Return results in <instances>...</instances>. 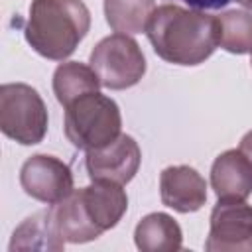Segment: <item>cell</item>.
I'll return each mask as SVG.
<instances>
[{
	"instance_id": "cell-11",
	"label": "cell",
	"mask_w": 252,
	"mask_h": 252,
	"mask_svg": "<svg viewBox=\"0 0 252 252\" xmlns=\"http://www.w3.org/2000/svg\"><path fill=\"white\" fill-rule=\"evenodd\" d=\"M211 187L219 199L244 201L252 193V161L240 150L219 154L211 167Z\"/></svg>"
},
{
	"instance_id": "cell-17",
	"label": "cell",
	"mask_w": 252,
	"mask_h": 252,
	"mask_svg": "<svg viewBox=\"0 0 252 252\" xmlns=\"http://www.w3.org/2000/svg\"><path fill=\"white\" fill-rule=\"evenodd\" d=\"M219 22V45L234 55L252 51V12L228 10L217 16Z\"/></svg>"
},
{
	"instance_id": "cell-20",
	"label": "cell",
	"mask_w": 252,
	"mask_h": 252,
	"mask_svg": "<svg viewBox=\"0 0 252 252\" xmlns=\"http://www.w3.org/2000/svg\"><path fill=\"white\" fill-rule=\"evenodd\" d=\"M240 6H244V8H248V10H252V0H236Z\"/></svg>"
},
{
	"instance_id": "cell-2",
	"label": "cell",
	"mask_w": 252,
	"mask_h": 252,
	"mask_svg": "<svg viewBox=\"0 0 252 252\" xmlns=\"http://www.w3.org/2000/svg\"><path fill=\"white\" fill-rule=\"evenodd\" d=\"M91 30V12L83 0H32L24 37L45 59L63 61L75 53Z\"/></svg>"
},
{
	"instance_id": "cell-12",
	"label": "cell",
	"mask_w": 252,
	"mask_h": 252,
	"mask_svg": "<svg viewBox=\"0 0 252 252\" xmlns=\"http://www.w3.org/2000/svg\"><path fill=\"white\" fill-rule=\"evenodd\" d=\"M136 248L142 252H175L183 246V232L167 213H150L134 228Z\"/></svg>"
},
{
	"instance_id": "cell-8",
	"label": "cell",
	"mask_w": 252,
	"mask_h": 252,
	"mask_svg": "<svg viewBox=\"0 0 252 252\" xmlns=\"http://www.w3.org/2000/svg\"><path fill=\"white\" fill-rule=\"evenodd\" d=\"M140 146L128 134H120L110 144L89 150L85 156V167L91 181H108L118 185H126L134 179L140 169Z\"/></svg>"
},
{
	"instance_id": "cell-6",
	"label": "cell",
	"mask_w": 252,
	"mask_h": 252,
	"mask_svg": "<svg viewBox=\"0 0 252 252\" xmlns=\"http://www.w3.org/2000/svg\"><path fill=\"white\" fill-rule=\"evenodd\" d=\"M207 252H252V205L238 199H219L211 211Z\"/></svg>"
},
{
	"instance_id": "cell-7",
	"label": "cell",
	"mask_w": 252,
	"mask_h": 252,
	"mask_svg": "<svg viewBox=\"0 0 252 252\" xmlns=\"http://www.w3.org/2000/svg\"><path fill=\"white\" fill-rule=\"evenodd\" d=\"M20 185L26 195L47 205H55L75 191L71 167L49 154H33L24 161Z\"/></svg>"
},
{
	"instance_id": "cell-21",
	"label": "cell",
	"mask_w": 252,
	"mask_h": 252,
	"mask_svg": "<svg viewBox=\"0 0 252 252\" xmlns=\"http://www.w3.org/2000/svg\"><path fill=\"white\" fill-rule=\"evenodd\" d=\"M250 53H252V51H250ZM250 63H252V61H250Z\"/></svg>"
},
{
	"instance_id": "cell-1",
	"label": "cell",
	"mask_w": 252,
	"mask_h": 252,
	"mask_svg": "<svg viewBox=\"0 0 252 252\" xmlns=\"http://www.w3.org/2000/svg\"><path fill=\"white\" fill-rule=\"evenodd\" d=\"M146 35L163 61L195 67L205 63L219 47V22L203 10L163 4L154 10Z\"/></svg>"
},
{
	"instance_id": "cell-19",
	"label": "cell",
	"mask_w": 252,
	"mask_h": 252,
	"mask_svg": "<svg viewBox=\"0 0 252 252\" xmlns=\"http://www.w3.org/2000/svg\"><path fill=\"white\" fill-rule=\"evenodd\" d=\"M238 150H240V152H242V154L252 161V130H250V132H246V134L242 136Z\"/></svg>"
},
{
	"instance_id": "cell-10",
	"label": "cell",
	"mask_w": 252,
	"mask_h": 252,
	"mask_svg": "<svg viewBox=\"0 0 252 252\" xmlns=\"http://www.w3.org/2000/svg\"><path fill=\"white\" fill-rule=\"evenodd\" d=\"M77 193L89 219L100 232L114 228L128 209V195L118 183L93 181L91 185L77 189Z\"/></svg>"
},
{
	"instance_id": "cell-4",
	"label": "cell",
	"mask_w": 252,
	"mask_h": 252,
	"mask_svg": "<svg viewBox=\"0 0 252 252\" xmlns=\"http://www.w3.org/2000/svg\"><path fill=\"white\" fill-rule=\"evenodd\" d=\"M47 106L41 94L26 83L0 87V130L22 146H35L47 134Z\"/></svg>"
},
{
	"instance_id": "cell-14",
	"label": "cell",
	"mask_w": 252,
	"mask_h": 252,
	"mask_svg": "<svg viewBox=\"0 0 252 252\" xmlns=\"http://www.w3.org/2000/svg\"><path fill=\"white\" fill-rule=\"evenodd\" d=\"M49 209H51V217L57 226V232L63 236L65 242L83 244V242L96 240L102 234L89 219L77 189L71 195H67L63 201L51 205Z\"/></svg>"
},
{
	"instance_id": "cell-15",
	"label": "cell",
	"mask_w": 252,
	"mask_h": 252,
	"mask_svg": "<svg viewBox=\"0 0 252 252\" xmlns=\"http://www.w3.org/2000/svg\"><path fill=\"white\" fill-rule=\"evenodd\" d=\"M100 87L102 85L94 69L81 61H65L53 73V94L63 108L83 94L96 93Z\"/></svg>"
},
{
	"instance_id": "cell-3",
	"label": "cell",
	"mask_w": 252,
	"mask_h": 252,
	"mask_svg": "<svg viewBox=\"0 0 252 252\" xmlns=\"http://www.w3.org/2000/svg\"><path fill=\"white\" fill-rule=\"evenodd\" d=\"M63 130L77 150H96L120 136L122 114L114 98L100 91L89 93L65 106Z\"/></svg>"
},
{
	"instance_id": "cell-18",
	"label": "cell",
	"mask_w": 252,
	"mask_h": 252,
	"mask_svg": "<svg viewBox=\"0 0 252 252\" xmlns=\"http://www.w3.org/2000/svg\"><path fill=\"white\" fill-rule=\"evenodd\" d=\"M173 2H183L193 10H203L205 12V10H220L230 0H173Z\"/></svg>"
},
{
	"instance_id": "cell-9",
	"label": "cell",
	"mask_w": 252,
	"mask_h": 252,
	"mask_svg": "<svg viewBox=\"0 0 252 252\" xmlns=\"http://www.w3.org/2000/svg\"><path fill=\"white\" fill-rule=\"evenodd\" d=\"M161 203L177 213H195L207 203V181L189 165H169L159 175Z\"/></svg>"
},
{
	"instance_id": "cell-5",
	"label": "cell",
	"mask_w": 252,
	"mask_h": 252,
	"mask_svg": "<svg viewBox=\"0 0 252 252\" xmlns=\"http://www.w3.org/2000/svg\"><path fill=\"white\" fill-rule=\"evenodd\" d=\"M89 65L110 91H124L142 81L146 75V57L136 39L126 33L102 37L89 55Z\"/></svg>"
},
{
	"instance_id": "cell-16",
	"label": "cell",
	"mask_w": 252,
	"mask_h": 252,
	"mask_svg": "<svg viewBox=\"0 0 252 252\" xmlns=\"http://www.w3.org/2000/svg\"><path fill=\"white\" fill-rule=\"evenodd\" d=\"M156 10V0H104L106 24L116 33H142Z\"/></svg>"
},
{
	"instance_id": "cell-13",
	"label": "cell",
	"mask_w": 252,
	"mask_h": 252,
	"mask_svg": "<svg viewBox=\"0 0 252 252\" xmlns=\"http://www.w3.org/2000/svg\"><path fill=\"white\" fill-rule=\"evenodd\" d=\"M65 248L63 236L57 232V226L51 217V209H43L24 219L8 244V250H53L59 252Z\"/></svg>"
}]
</instances>
